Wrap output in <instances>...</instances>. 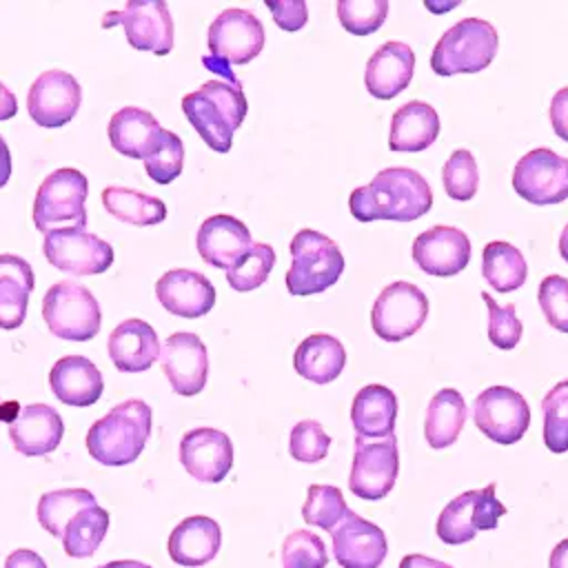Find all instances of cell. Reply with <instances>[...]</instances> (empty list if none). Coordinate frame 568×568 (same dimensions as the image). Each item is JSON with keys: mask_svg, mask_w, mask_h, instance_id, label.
Instances as JSON below:
<instances>
[{"mask_svg": "<svg viewBox=\"0 0 568 568\" xmlns=\"http://www.w3.org/2000/svg\"><path fill=\"white\" fill-rule=\"evenodd\" d=\"M433 206L428 182L408 166L382 169L366 186H357L348 197V209L355 220H395L413 222Z\"/></svg>", "mask_w": 568, "mask_h": 568, "instance_id": "cell-1", "label": "cell"}, {"mask_svg": "<svg viewBox=\"0 0 568 568\" xmlns=\"http://www.w3.org/2000/svg\"><path fill=\"white\" fill-rule=\"evenodd\" d=\"M182 111L209 149L226 153L233 144V133L246 118L248 104L240 84L209 80L182 98Z\"/></svg>", "mask_w": 568, "mask_h": 568, "instance_id": "cell-2", "label": "cell"}, {"mask_svg": "<svg viewBox=\"0 0 568 568\" xmlns=\"http://www.w3.org/2000/svg\"><path fill=\"white\" fill-rule=\"evenodd\" d=\"M151 435V408L142 399H124L87 433L89 455L104 466L135 462Z\"/></svg>", "mask_w": 568, "mask_h": 568, "instance_id": "cell-3", "label": "cell"}, {"mask_svg": "<svg viewBox=\"0 0 568 568\" xmlns=\"http://www.w3.org/2000/svg\"><path fill=\"white\" fill-rule=\"evenodd\" d=\"M291 268L286 288L291 295H315L333 286L344 273L339 246L313 229H302L291 240Z\"/></svg>", "mask_w": 568, "mask_h": 568, "instance_id": "cell-4", "label": "cell"}, {"mask_svg": "<svg viewBox=\"0 0 568 568\" xmlns=\"http://www.w3.org/2000/svg\"><path fill=\"white\" fill-rule=\"evenodd\" d=\"M264 27L246 9H224L209 27V58L202 62L231 84H240L231 64H246L264 49Z\"/></svg>", "mask_w": 568, "mask_h": 568, "instance_id": "cell-5", "label": "cell"}, {"mask_svg": "<svg viewBox=\"0 0 568 568\" xmlns=\"http://www.w3.org/2000/svg\"><path fill=\"white\" fill-rule=\"evenodd\" d=\"M499 47L497 31L481 18H464L453 24L435 44L430 69L437 75L477 73L486 69Z\"/></svg>", "mask_w": 568, "mask_h": 568, "instance_id": "cell-6", "label": "cell"}, {"mask_svg": "<svg viewBox=\"0 0 568 568\" xmlns=\"http://www.w3.org/2000/svg\"><path fill=\"white\" fill-rule=\"evenodd\" d=\"M87 193L89 182L78 169L67 166L49 173L38 186L33 202L36 229L44 235L55 229H84Z\"/></svg>", "mask_w": 568, "mask_h": 568, "instance_id": "cell-7", "label": "cell"}, {"mask_svg": "<svg viewBox=\"0 0 568 568\" xmlns=\"http://www.w3.org/2000/svg\"><path fill=\"white\" fill-rule=\"evenodd\" d=\"M42 317L55 337L87 342L100 331V304L78 282H55L42 300Z\"/></svg>", "mask_w": 568, "mask_h": 568, "instance_id": "cell-8", "label": "cell"}, {"mask_svg": "<svg viewBox=\"0 0 568 568\" xmlns=\"http://www.w3.org/2000/svg\"><path fill=\"white\" fill-rule=\"evenodd\" d=\"M506 506L495 495V484L457 495L437 517L435 532L444 544L470 541L479 530H495Z\"/></svg>", "mask_w": 568, "mask_h": 568, "instance_id": "cell-9", "label": "cell"}, {"mask_svg": "<svg viewBox=\"0 0 568 568\" xmlns=\"http://www.w3.org/2000/svg\"><path fill=\"white\" fill-rule=\"evenodd\" d=\"M428 315V297L410 282H393L377 295L371 311V326L386 342H402L415 335Z\"/></svg>", "mask_w": 568, "mask_h": 568, "instance_id": "cell-10", "label": "cell"}, {"mask_svg": "<svg viewBox=\"0 0 568 568\" xmlns=\"http://www.w3.org/2000/svg\"><path fill=\"white\" fill-rule=\"evenodd\" d=\"M124 27L126 40L138 51L166 55L173 49V20L162 0H129L120 11H106L102 27Z\"/></svg>", "mask_w": 568, "mask_h": 568, "instance_id": "cell-11", "label": "cell"}, {"mask_svg": "<svg viewBox=\"0 0 568 568\" xmlns=\"http://www.w3.org/2000/svg\"><path fill=\"white\" fill-rule=\"evenodd\" d=\"M399 473V450L395 435L384 439H355V455L348 477L353 495L375 501L386 497Z\"/></svg>", "mask_w": 568, "mask_h": 568, "instance_id": "cell-12", "label": "cell"}, {"mask_svg": "<svg viewBox=\"0 0 568 568\" xmlns=\"http://www.w3.org/2000/svg\"><path fill=\"white\" fill-rule=\"evenodd\" d=\"M473 419L488 439L510 446L528 430L530 408L521 393L508 386H490L477 395L473 404Z\"/></svg>", "mask_w": 568, "mask_h": 568, "instance_id": "cell-13", "label": "cell"}, {"mask_svg": "<svg viewBox=\"0 0 568 568\" xmlns=\"http://www.w3.org/2000/svg\"><path fill=\"white\" fill-rule=\"evenodd\" d=\"M44 255L62 273L98 275L113 264V248L87 229H55L44 235Z\"/></svg>", "mask_w": 568, "mask_h": 568, "instance_id": "cell-14", "label": "cell"}, {"mask_svg": "<svg viewBox=\"0 0 568 568\" xmlns=\"http://www.w3.org/2000/svg\"><path fill=\"white\" fill-rule=\"evenodd\" d=\"M513 189L530 204H557L568 197V160L550 149L528 151L513 171Z\"/></svg>", "mask_w": 568, "mask_h": 568, "instance_id": "cell-15", "label": "cell"}, {"mask_svg": "<svg viewBox=\"0 0 568 568\" xmlns=\"http://www.w3.org/2000/svg\"><path fill=\"white\" fill-rule=\"evenodd\" d=\"M82 100V89L78 80L60 69L40 73L29 87L27 109L36 124L55 129L73 120Z\"/></svg>", "mask_w": 568, "mask_h": 568, "instance_id": "cell-16", "label": "cell"}, {"mask_svg": "<svg viewBox=\"0 0 568 568\" xmlns=\"http://www.w3.org/2000/svg\"><path fill=\"white\" fill-rule=\"evenodd\" d=\"M160 364L178 395H197L209 375V355L204 342L195 333L178 331L160 346Z\"/></svg>", "mask_w": 568, "mask_h": 568, "instance_id": "cell-17", "label": "cell"}, {"mask_svg": "<svg viewBox=\"0 0 568 568\" xmlns=\"http://www.w3.org/2000/svg\"><path fill=\"white\" fill-rule=\"evenodd\" d=\"M413 260L428 275H457L470 262V240L455 226H430L413 240Z\"/></svg>", "mask_w": 568, "mask_h": 568, "instance_id": "cell-18", "label": "cell"}, {"mask_svg": "<svg viewBox=\"0 0 568 568\" xmlns=\"http://www.w3.org/2000/svg\"><path fill=\"white\" fill-rule=\"evenodd\" d=\"M333 555L342 568H379L386 559L388 544L384 530L362 519L359 515H346L333 530Z\"/></svg>", "mask_w": 568, "mask_h": 568, "instance_id": "cell-19", "label": "cell"}, {"mask_svg": "<svg viewBox=\"0 0 568 568\" xmlns=\"http://www.w3.org/2000/svg\"><path fill=\"white\" fill-rule=\"evenodd\" d=\"M180 462L197 481L217 484L233 468V444L217 428H193L180 442Z\"/></svg>", "mask_w": 568, "mask_h": 568, "instance_id": "cell-20", "label": "cell"}, {"mask_svg": "<svg viewBox=\"0 0 568 568\" xmlns=\"http://www.w3.org/2000/svg\"><path fill=\"white\" fill-rule=\"evenodd\" d=\"M155 295L169 313L186 320L206 315L215 304V288L209 277L191 268L166 271L155 282Z\"/></svg>", "mask_w": 568, "mask_h": 568, "instance_id": "cell-21", "label": "cell"}, {"mask_svg": "<svg viewBox=\"0 0 568 568\" xmlns=\"http://www.w3.org/2000/svg\"><path fill=\"white\" fill-rule=\"evenodd\" d=\"M415 53L408 44L390 40L375 49L366 62L364 82L373 98L393 100L413 80Z\"/></svg>", "mask_w": 568, "mask_h": 568, "instance_id": "cell-22", "label": "cell"}, {"mask_svg": "<svg viewBox=\"0 0 568 568\" xmlns=\"http://www.w3.org/2000/svg\"><path fill=\"white\" fill-rule=\"evenodd\" d=\"M251 244V231L233 215H211L197 231V253L215 268H231Z\"/></svg>", "mask_w": 568, "mask_h": 568, "instance_id": "cell-23", "label": "cell"}, {"mask_svg": "<svg viewBox=\"0 0 568 568\" xmlns=\"http://www.w3.org/2000/svg\"><path fill=\"white\" fill-rule=\"evenodd\" d=\"M62 435V417L47 404H29L9 422L13 448L27 457H40L55 450Z\"/></svg>", "mask_w": 568, "mask_h": 568, "instance_id": "cell-24", "label": "cell"}, {"mask_svg": "<svg viewBox=\"0 0 568 568\" xmlns=\"http://www.w3.org/2000/svg\"><path fill=\"white\" fill-rule=\"evenodd\" d=\"M109 357L122 373H142L160 357V342L151 324L131 317L118 324L109 335Z\"/></svg>", "mask_w": 568, "mask_h": 568, "instance_id": "cell-25", "label": "cell"}, {"mask_svg": "<svg viewBox=\"0 0 568 568\" xmlns=\"http://www.w3.org/2000/svg\"><path fill=\"white\" fill-rule=\"evenodd\" d=\"M53 395L67 406H91L104 390L98 366L82 355H67L58 359L49 373Z\"/></svg>", "mask_w": 568, "mask_h": 568, "instance_id": "cell-26", "label": "cell"}, {"mask_svg": "<svg viewBox=\"0 0 568 568\" xmlns=\"http://www.w3.org/2000/svg\"><path fill=\"white\" fill-rule=\"evenodd\" d=\"M222 544L220 524L204 515L182 519L169 535V557L184 568L209 564Z\"/></svg>", "mask_w": 568, "mask_h": 568, "instance_id": "cell-27", "label": "cell"}, {"mask_svg": "<svg viewBox=\"0 0 568 568\" xmlns=\"http://www.w3.org/2000/svg\"><path fill=\"white\" fill-rule=\"evenodd\" d=\"M439 135L437 111L422 100L402 104L390 120L388 149L402 153H417L428 149Z\"/></svg>", "mask_w": 568, "mask_h": 568, "instance_id": "cell-28", "label": "cell"}, {"mask_svg": "<svg viewBox=\"0 0 568 568\" xmlns=\"http://www.w3.org/2000/svg\"><path fill=\"white\" fill-rule=\"evenodd\" d=\"M397 397L382 384H368L353 397L351 422L362 439H384L395 430Z\"/></svg>", "mask_w": 568, "mask_h": 568, "instance_id": "cell-29", "label": "cell"}, {"mask_svg": "<svg viewBox=\"0 0 568 568\" xmlns=\"http://www.w3.org/2000/svg\"><path fill=\"white\" fill-rule=\"evenodd\" d=\"M162 126L153 118V113L138 109V106H124L115 111L109 120V140L111 146L135 160H146L151 151L158 144Z\"/></svg>", "mask_w": 568, "mask_h": 568, "instance_id": "cell-30", "label": "cell"}, {"mask_svg": "<svg viewBox=\"0 0 568 568\" xmlns=\"http://www.w3.org/2000/svg\"><path fill=\"white\" fill-rule=\"evenodd\" d=\"M295 371L313 382V384H328L339 377L346 366V351L342 342L326 333H315L304 337L293 355Z\"/></svg>", "mask_w": 568, "mask_h": 568, "instance_id": "cell-31", "label": "cell"}, {"mask_svg": "<svg viewBox=\"0 0 568 568\" xmlns=\"http://www.w3.org/2000/svg\"><path fill=\"white\" fill-rule=\"evenodd\" d=\"M33 271L18 255H0V328H18L24 322Z\"/></svg>", "mask_w": 568, "mask_h": 568, "instance_id": "cell-32", "label": "cell"}, {"mask_svg": "<svg viewBox=\"0 0 568 568\" xmlns=\"http://www.w3.org/2000/svg\"><path fill=\"white\" fill-rule=\"evenodd\" d=\"M466 402L459 390L442 388L433 395L426 408L424 437L430 448H446L457 442L466 422Z\"/></svg>", "mask_w": 568, "mask_h": 568, "instance_id": "cell-33", "label": "cell"}, {"mask_svg": "<svg viewBox=\"0 0 568 568\" xmlns=\"http://www.w3.org/2000/svg\"><path fill=\"white\" fill-rule=\"evenodd\" d=\"M102 204L106 213L135 226H153L166 217L162 200L126 186H106L102 191Z\"/></svg>", "mask_w": 568, "mask_h": 568, "instance_id": "cell-34", "label": "cell"}, {"mask_svg": "<svg viewBox=\"0 0 568 568\" xmlns=\"http://www.w3.org/2000/svg\"><path fill=\"white\" fill-rule=\"evenodd\" d=\"M481 275L486 282L499 291L510 293L517 291L528 275L526 260L519 248L508 242H488L481 253Z\"/></svg>", "mask_w": 568, "mask_h": 568, "instance_id": "cell-35", "label": "cell"}, {"mask_svg": "<svg viewBox=\"0 0 568 568\" xmlns=\"http://www.w3.org/2000/svg\"><path fill=\"white\" fill-rule=\"evenodd\" d=\"M98 499L91 490L87 488H60V490H49L40 497L38 501V521L40 526L53 535L62 537L64 526L84 508L95 506Z\"/></svg>", "mask_w": 568, "mask_h": 568, "instance_id": "cell-36", "label": "cell"}, {"mask_svg": "<svg viewBox=\"0 0 568 568\" xmlns=\"http://www.w3.org/2000/svg\"><path fill=\"white\" fill-rule=\"evenodd\" d=\"M106 530H109V513L100 504L80 510L64 526V532L60 537L64 552L75 559L91 557L102 544Z\"/></svg>", "mask_w": 568, "mask_h": 568, "instance_id": "cell-37", "label": "cell"}, {"mask_svg": "<svg viewBox=\"0 0 568 568\" xmlns=\"http://www.w3.org/2000/svg\"><path fill=\"white\" fill-rule=\"evenodd\" d=\"M351 513L353 510L346 506L342 490L337 486H326V484L308 486L306 501L302 506V519L308 526H317L331 532Z\"/></svg>", "mask_w": 568, "mask_h": 568, "instance_id": "cell-38", "label": "cell"}, {"mask_svg": "<svg viewBox=\"0 0 568 568\" xmlns=\"http://www.w3.org/2000/svg\"><path fill=\"white\" fill-rule=\"evenodd\" d=\"M275 266V248L266 242H253L251 248L226 268V282L235 291H253L262 286Z\"/></svg>", "mask_w": 568, "mask_h": 568, "instance_id": "cell-39", "label": "cell"}, {"mask_svg": "<svg viewBox=\"0 0 568 568\" xmlns=\"http://www.w3.org/2000/svg\"><path fill=\"white\" fill-rule=\"evenodd\" d=\"M544 444L552 453L568 450V379L555 384L541 399Z\"/></svg>", "mask_w": 568, "mask_h": 568, "instance_id": "cell-40", "label": "cell"}, {"mask_svg": "<svg viewBox=\"0 0 568 568\" xmlns=\"http://www.w3.org/2000/svg\"><path fill=\"white\" fill-rule=\"evenodd\" d=\"M328 552L317 532L297 528L282 541V566L284 568H326Z\"/></svg>", "mask_w": 568, "mask_h": 568, "instance_id": "cell-41", "label": "cell"}, {"mask_svg": "<svg viewBox=\"0 0 568 568\" xmlns=\"http://www.w3.org/2000/svg\"><path fill=\"white\" fill-rule=\"evenodd\" d=\"M142 162H144V169H146V173H149V178L153 182L169 184V182H173L182 173L184 144H182V140L173 131L162 129L155 149Z\"/></svg>", "mask_w": 568, "mask_h": 568, "instance_id": "cell-42", "label": "cell"}, {"mask_svg": "<svg viewBox=\"0 0 568 568\" xmlns=\"http://www.w3.org/2000/svg\"><path fill=\"white\" fill-rule=\"evenodd\" d=\"M442 182L453 200H470L479 186V171L473 153L466 149L453 151L442 169Z\"/></svg>", "mask_w": 568, "mask_h": 568, "instance_id": "cell-43", "label": "cell"}, {"mask_svg": "<svg viewBox=\"0 0 568 568\" xmlns=\"http://www.w3.org/2000/svg\"><path fill=\"white\" fill-rule=\"evenodd\" d=\"M388 13V0H339V24L353 36H371L377 31Z\"/></svg>", "mask_w": 568, "mask_h": 568, "instance_id": "cell-44", "label": "cell"}, {"mask_svg": "<svg viewBox=\"0 0 568 568\" xmlns=\"http://www.w3.org/2000/svg\"><path fill=\"white\" fill-rule=\"evenodd\" d=\"M328 446H331V437L324 433L317 419H302L291 430L288 453L297 462H304V464L322 462L328 453Z\"/></svg>", "mask_w": 568, "mask_h": 568, "instance_id": "cell-45", "label": "cell"}, {"mask_svg": "<svg viewBox=\"0 0 568 568\" xmlns=\"http://www.w3.org/2000/svg\"><path fill=\"white\" fill-rule=\"evenodd\" d=\"M481 300L486 302L488 308V339L501 348V351H510L519 344L521 339V322L517 320L515 306L513 304H497V300H493L486 291L481 293Z\"/></svg>", "mask_w": 568, "mask_h": 568, "instance_id": "cell-46", "label": "cell"}, {"mask_svg": "<svg viewBox=\"0 0 568 568\" xmlns=\"http://www.w3.org/2000/svg\"><path fill=\"white\" fill-rule=\"evenodd\" d=\"M537 302L546 322L552 328L568 333V280L564 275L544 277L537 291Z\"/></svg>", "mask_w": 568, "mask_h": 568, "instance_id": "cell-47", "label": "cell"}, {"mask_svg": "<svg viewBox=\"0 0 568 568\" xmlns=\"http://www.w3.org/2000/svg\"><path fill=\"white\" fill-rule=\"evenodd\" d=\"M273 20L284 31H297L308 20V7L304 0H266Z\"/></svg>", "mask_w": 568, "mask_h": 568, "instance_id": "cell-48", "label": "cell"}, {"mask_svg": "<svg viewBox=\"0 0 568 568\" xmlns=\"http://www.w3.org/2000/svg\"><path fill=\"white\" fill-rule=\"evenodd\" d=\"M550 124H552V131L564 142H568V87L559 89L552 95V102H550Z\"/></svg>", "mask_w": 568, "mask_h": 568, "instance_id": "cell-49", "label": "cell"}, {"mask_svg": "<svg viewBox=\"0 0 568 568\" xmlns=\"http://www.w3.org/2000/svg\"><path fill=\"white\" fill-rule=\"evenodd\" d=\"M4 568H47V564L38 552L29 548H18L4 559Z\"/></svg>", "mask_w": 568, "mask_h": 568, "instance_id": "cell-50", "label": "cell"}, {"mask_svg": "<svg viewBox=\"0 0 568 568\" xmlns=\"http://www.w3.org/2000/svg\"><path fill=\"white\" fill-rule=\"evenodd\" d=\"M399 568H453V566H450V564H444V561H439V559H433V557L413 552V555H406V557L399 561Z\"/></svg>", "mask_w": 568, "mask_h": 568, "instance_id": "cell-51", "label": "cell"}, {"mask_svg": "<svg viewBox=\"0 0 568 568\" xmlns=\"http://www.w3.org/2000/svg\"><path fill=\"white\" fill-rule=\"evenodd\" d=\"M18 113L16 95L0 82V120H11Z\"/></svg>", "mask_w": 568, "mask_h": 568, "instance_id": "cell-52", "label": "cell"}, {"mask_svg": "<svg viewBox=\"0 0 568 568\" xmlns=\"http://www.w3.org/2000/svg\"><path fill=\"white\" fill-rule=\"evenodd\" d=\"M9 178H11V153L4 138L0 135V189L9 182Z\"/></svg>", "mask_w": 568, "mask_h": 568, "instance_id": "cell-53", "label": "cell"}, {"mask_svg": "<svg viewBox=\"0 0 568 568\" xmlns=\"http://www.w3.org/2000/svg\"><path fill=\"white\" fill-rule=\"evenodd\" d=\"M548 566L550 568H568V539H561L552 552H550V559H548Z\"/></svg>", "mask_w": 568, "mask_h": 568, "instance_id": "cell-54", "label": "cell"}, {"mask_svg": "<svg viewBox=\"0 0 568 568\" xmlns=\"http://www.w3.org/2000/svg\"><path fill=\"white\" fill-rule=\"evenodd\" d=\"M98 568H151L142 561H135V559H122V561H109L104 566H98Z\"/></svg>", "mask_w": 568, "mask_h": 568, "instance_id": "cell-55", "label": "cell"}, {"mask_svg": "<svg viewBox=\"0 0 568 568\" xmlns=\"http://www.w3.org/2000/svg\"><path fill=\"white\" fill-rule=\"evenodd\" d=\"M559 255L568 262V224L564 226V231L559 235Z\"/></svg>", "mask_w": 568, "mask_h": 568, "instance_id": "cell-56", "label": "cell"}, {"mask_svg": "<svg viewBox=\"0 0 568 568\" xmlns=\"http://www.w3.org/2000/svg\"><path fill=\"white\" fill-rule=\"evenodd\" d=\"M459 2L457 0H453V2H446V4H433V2H426V7L430 9V11H444V9H453V7H457Z\"/></svg>", "mask_w": 568, "mask_h": 568, "instance_id": "cell-57", "label": "cell"}]
</instances>
